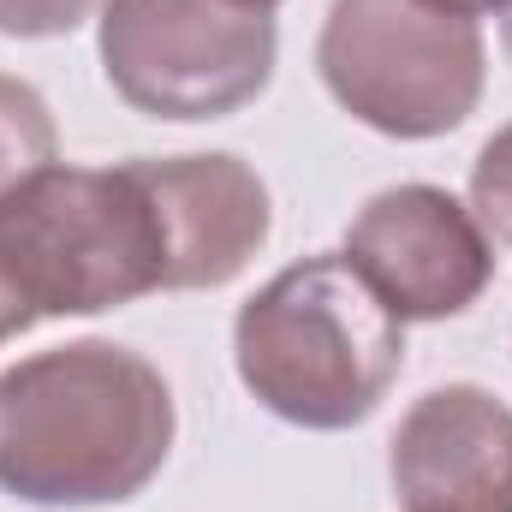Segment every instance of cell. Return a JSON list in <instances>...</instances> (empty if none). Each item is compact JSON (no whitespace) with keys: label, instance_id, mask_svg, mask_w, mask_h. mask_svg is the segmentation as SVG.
<instances>
[{"label":"cell","instance_id":"obj_12","mask_svg":"<svg viewBox=\"0 0 512 512\" xmlns=\"http://www.w3.org/2000/svg\"><path fill=\"white\" fill-rule=\"evenodd\" d=\"M501 36H507V60H512V0H507V30Z\"/></svg>","mask_w":512,"mask_h":512},{"label":"cell","instance_id":"obj_1","mask_svg":"<svg viewBox=\"0 0 512 512\" xmlns=\"http://www.w3.org/2000/svg\"><path fill=\"white\" fill-rule=\"evenodd\" d=\"M268 185L239 155L42 167L0 197V340L149 292L227 286L268 245Z\"/></svg>","mask_w":512,"mask_h":512},{"label":"cell","instance_id":"obj_9","mask_svg":"<svg viewBox=\"0 0 512 512\" xmlns=\"http://www.w3.org/2000/svg\"><path fill=\"white\" fill-rule=\"evenodd\" d=\"M471 215L495 245L512 251V126L495 131L471 167Z\"/></svg>","mask_w":512,"mask_h":512},{"label":"cell","instance_id":"obj_10","mask_svg":"<svg viewBox=\"0 0 512 512\" xmlns=\"http://www.w3.org/2000/svg\"><path fill=\"white\" fill-rule=\"evenodd\" d=\"M108 0H0V36H66L84 18H96Z\"/></svg>","mask_w":512,"mask_h":512},{"label":"cell","instance_id":"obj_4","mask_svg":"<svg viewBox=\"0 0 512 512\" xmlns=\"http://www.w3.org/2000/svg\"><path fill=\"white\" fill-rule=\"evenodd\" d=\"M316 66L328 96L382 137H447L483 102V30L429 0H334Z\"/></svg>","mask_w":512,"mask_h":512},{"label":"cell","instance_id":"obj_2","mask_svg":"<svg viewBox=\"0 0 512 512\" xmlns=\"http://www.w3.org/2000/svg\"><path fill=\"white\" fill-rule=\"evenodd\" d=\"M173 453V393L149 358L72 340L0 376V495L24 507H120Z\"/></svg>","mask_w":512,"mask_h":512},{"label":"cell","instance_id":"obj_13","mask_svg":"<svg viewBox=\"0 0 512 512\" xmlns=\"http://www.w3.org/2000/svg\"><path fill=\"white\" fill-rule=\"evenodd\" d=\"M245 6H262V12H274V6H280V0H245Z\"/></svg>","mask_w":512,"mask_h":512},{"label":"cell","instance_id":"obj_6","mask_svg":"<svg viewBox=\"0 0 512 512\" xmlns=\"http://www.w3.org/2000/svg\"><path fill=\"white\" fill-rule=\"evenodd\" d=\"M346 262L370 280V292L399 322L465 316L495 280L489 233L441 185L376 191L346 227Z\"/></svg>","mask_w":512,"mask_h":512},{"label":"cell","instance_id":"obj_7","mask_svg":"<svg viewBox=\"0 0 512 512\" xmlns=\"http://www.w3.org/2000/svg\"><path fill=\"white\" fill-rule=\"evenodd\" d=\"M387 477L405 512H512V411L471 382L423 393L387 441Z\"/></svg>","mask_w":512,"mask_h":512},{"label":"cell","instance_id":"obj_8","mask_svg":"<svg viewBox=\"0 0 512 512\" xmlns=\"http://www.w3.org/2000/svg\"><path fill=\"white\" fill-rule=\"evenodd\" d=\"M60 161V131L48 102L24 78H0V197Z\"/></svg>","mask_w":512,"mask_h":512},{"label":"cell","instance_id":"obj_3","mask_svg":"<svg viewBox=\"0 0 512 512\" xmlns=\"http://www.w3.org/2000/svg\"><path fill=\"white\" fill-rule=\"evenodd\" d=\"M239 382L298 429H352L387 399L405 364V322L340 256L280 268L233 322Z\"/></svg>","mask_w":512,"mask_h":512},{"label":"cell","instance_id":"obj_5","mask_svg":"<svg viewBox=\"0 0 512 512\" xmlns=\"http://www.w3.org/2000/svg\"><path fill=\"white\" fill-rule=\"evenodd\" d=\"M274 12L245 0H108L102 72L149 120H227L274 78Z\"/></svg>","mask_w":512,"mask_h":512},{"label":"cell","instance_id":"obj_11","mask_svg":"<svg viewBox=\"0 0 512 512\" xmlns=\"http://www.w3.org/2000/svg\"><path fill=\"white\" fill-rule=\"evenodd\" d=\"M429 6H441V12H465V18H477V12H507V0H429Z\"/></svg>","mask_w":512,"mask_h":512}]
</instances>
